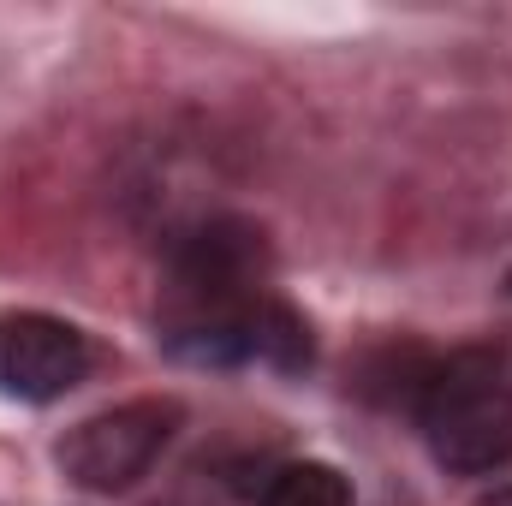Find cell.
Segmentation results:
<instances>
[{
  "instance_id": "1",
  "label": "cell",
  "mask_w": 512,
  "mask_h": 506,
  "mask_svg": "<svg viewBox=\"0 0 512 506\" xmlns=\"http://www.w3.org/2000/svg\"><path fill=\"white\" fill-rule=\"evenodd\" d=\"M411 417L435 465L453 477H495L512 465V376L495 352L429 358L411 393Z\"/></svg>"
},
{
  "instance_id": "2",
  "label": "cell",
  "mask_w": 512,
  "mask_h": 506,
  "mask_svg": "<svg viewBox=\"0 0 512 506\" xmlns=\"http://www.w3.org/2000/svg\"><path fill=\"white\" fill-rule=\"evenodd\" d=\"M262 280H268V239H262V227L239 221V215L197 221L167 251V304H161V322L215 316V310L251 304V298L268 292Z\"/></svg>"
},
{
  "instance_id": "3",
  "label": "cell",
  "mask_w": 512,
  "mask_h": 506,
  "mask_svg": "<svg viewBox=\"0 0 512 506\" xmlns=\"http://www.w3.org/2000/svg\"><path fill=\"white\" fill-rule=\"evenodd\" d=\"M161 346L179 364L197 370H239V364H262L280 376H298L310 364V328L292 304H280L274 292H262L251 304L215 310V316H179L161 322Z\"/></svg>"
},
{
  "instance_id": "4",
  "label": "cell",
  "mask_w": 512,
  "mask_h": 506,
  "mask_svg": "<svg viewBox=\"0 0 512 506\" xmlns=\"http://www.w3.org/2000/svg\"><path fill=\"white\" fill-rule=\"evenodd\" d=\"M179 399H126L114 411L84 417L78 429H66V441L54 447L60 471L90 489V495H126L137 477L155 471V459L167 453V441L179 435Z\"/></svg>"
},
{
  "instance_id": "5",
  "label": "cell",
  "mask_w": 512,
  "mask_h": 506,
  "mask_svg": "<svg viewBox=\"0 0 512 506\" xmlns=\"http://www.w3.org/2000/svg\"><path fill=\"white\" fill-rule=\"evenodd\" d=\"M90 376V340L42 310L0 316V393L24 405L66 399L78 381Z\"/></svg>"
},
{
  "instance_id": "6",
  "label": "cell",
  "mask_w": 512,
  "mask_h": 506,
  "mask_svg": "<svg viewBox=\"0 0 512 506\" xmlns=\"http://www.w3.org/2000/svg\"><path fill=\"white\" fill-rule=\"evenodd\" d=\"M262 506H352V483L322 459H298L262 483Z\"/></svg>"
},
{
  "instance_id": "7",
  "label": "cell",
  "mask_w": 512,
  "mask_h": 506,
  "mask_svg": "<svg viewBox=\"0 0 512 506\" xmlns=\"http://www.w3.org/2000/svg\"><path fill=\"white\" fill-rule=\"evenodd\" d=\"M477 506H512V489H501V495H489V501H477Z\"/></svg>"
},
{
  "instance_id": "8",
  "label": "cell",
  "mask_w": 512,
  "mask_h": 506,
  "mask_svg": "<svg viewBox=\"0 0 512 506\" xmlns=\"http://www.w3.org/2000/svg\"><path fill=\"white\" fill-rule=\"evenodd\" d=\"M507 292H512V274H507Z\"/></svg>"
}]
</instances>
